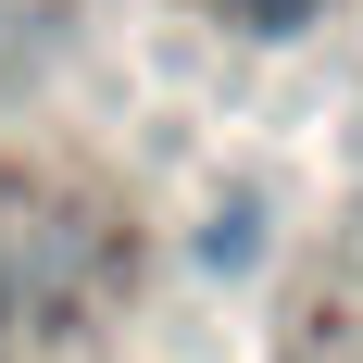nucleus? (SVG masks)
<instances>
[{
	"label": "nucleus",
	"instance_id": "nucleus-1",
	"mask_svg": "<svg viewBox=\"0 0 363 363\" xmlns=\"http://www.w3.org/2000/svg\"><path fill=\"white\" fill-rule=\"evenodd\" d=\"M263 251V238H251V201H238V213H213V225H201V263H213V276H225V263H251Z\"/></svg>",
	"mask_w": 363,
	"mask_h": 363
}]
</instances>
